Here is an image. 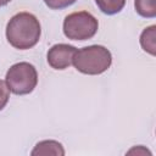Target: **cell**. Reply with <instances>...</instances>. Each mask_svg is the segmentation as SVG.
Returning <instances> with one entry per match:
<instances>
[{"instance_id": "1", "label": "cell", "mask_w": 156, "mask_h": 156, "mask_svg": "<svg viewBox=\"0 0 156 156\" xmlns=\"http://www.w3.org/2000/svg\"><path fill=\"white\" fill-rule=\"evenodd\" d=\"M39 20L29 12H18L10 18L6 26V39L15 49L27 50L35 46L40 39Z\"/></svg>"}, {"instance_id": "2", "label": "cell", "mask_w": 156, "mask_h": 156, "mask_svg": "<svg viewBox=\"0 0 156 156\" xmlns=\"http://www.w3.org/2000/svg\"><path fill=\"white\" fill-rule=\"evenodd\" d=\"M73 66L83 74L96 76L106 72L112 63V55L102 45H90L77 49L73 56Z\"/></svg>"}, {"instance_id": "3", "label": "cell", "mask_w": 156, "mask_h": 156, "mask_svg": "<svg viewBox=\"0 0 156 156\" xmlns=\"http://www.w3.org/2000/svg\"><path fill=\"white\" fill-rule=\"evenodd\" d=\"M5 83L11 93L27 95L32 93L38 84V72L32 63L18 62L12 65L6 72Z\"/></svg>"}, {"instance_id": "4", "label": "cell", "mask_w": 156, "mask_h": 156, "mask_svg": "<svg viewBox=\"0 0 156 156\" xmlns=\"http://www.w3.org/2000/svg\"><path fill=\"white\" fill-rule=\"evenodd\" d=\"M99 28L98 20L88 11L72 12L63 21V34L71 40L91 39Z\"/></svg>"}, {"instance_id": "5", "label": "cell", "mask_w": 156, "mask_h": 156, "mask_svg": "<svg viewBox=\"0 0 156 156\" xmlns=\"http://www.w3.org/2000/svg\"><path fill=\"white\" fill-rule=\"evenodd\" d=\"M76 51L77 48L73 45L63 43L55 44L49 49L46 54L48 63L54 69H66L72 65Z\"/></svg>"}, {"instance_id": "6", "label": "cell", "mask_w": 156, "mask_h": 156, "mask_svg": "<svg viewBox=\"0 0 156 156\" xmlns=\"http://www.w3.org/2000/svg\"><path fill=\"white\" fill-rule=\"evenodd\" d=\"M30 155L32 156H48V155L63 156L65 149L61 145V143L56 140H43L34 146Z\"/></svg>"}, {"instance_id": "7", "label": "cell", "mask_w": 156, "mask_h": 156, "mask_svg": "<svg viewBox=\"0 0 156 156\" xmlns=\"http://www.w3.org/2000/svg\"><path fill=\"white\" fill-rule=\"evenodd\" d=\"M140 45L144 51L155 56L156 55V26L152 24L145 28L140 34Z\"/></svg>"}, {"instance_id": "8", "label": "cell", "mask_w": 156, "mask_h": 156, "mask_svg": "<svg viewBox=\"0 0 156 156\" xmlns=\"http://www.w3.org/2000/svg\"><path fill=\"white\" fill-rule=\"evenodd\" d=\"M134 7L144 18L156 17V0H134Z\"/></svg>"}, {"instance_id": "9", "label": "cell", "mask_w": 156, "mask_h": 156, "mask_svg": "<svg viewBox=\"0 0 156 156\" xmlns=\"http://www.w3.org/2000/svg\"><path fill=\"white\" fill-rule=\"evenodd\" d=\"M99 10L105 15H116L126 5V0H95Z\"/></svg>"}, {"instance_id": "10", "label": "cell", "mask_w": 156, "mask_h": 156, "mask_svg": "<svg viewBox=\"0 0 156 156\" xmlns=\"http://www.w3.org/2000/svg\"><path fill=\"white\" fill-rule=\"evenodd\" d=\"M43 1L51 10H62L73 5L77 0H43Z\"/></svg>"}, {"instance_id": "11", "label": "cell", "mask_w": 156, "mask_h": 156, "mask_svg": "<svg viewBox=\"0 0 156 156\" xmlns=\"http://www.w3.org/2000/svg\"><path fill=\"white\" fill-rule=\"evenodd\" d=\"M10 99V90L4 80L0 79V111L6 106Z\"/></svg>"}, {"instance_id": "12", "label": "cell", "mask_w": 156, "mask_h": 156, "mask_svg": "<svg viewBox=\"0 0 156 156\" xmlns=\"http://www.w3.org/2000/svg\"><path fill=\"white\" fill-rule=\"evenodd\" d=\"M127 154H128V155H140V156L149 155V156H151V152H150L147 149H145L144 146H141V145H139V146H135V147L130 149Z\"/></svg>"}, {"instance_id": "13", "label": "cell", "mask_w": 156, "mask_h": 156, "mask_svg": "<svg viewBox=\"0 0 156 156\" xmlns=\"http://www.w3.org/2000/svg\"><path fill=\"white\" fill-rule=\"evenodd\" d=\"M11 0H0V7H2V6H6L9 2H10Z\"/></svg>"}]
</instances>
